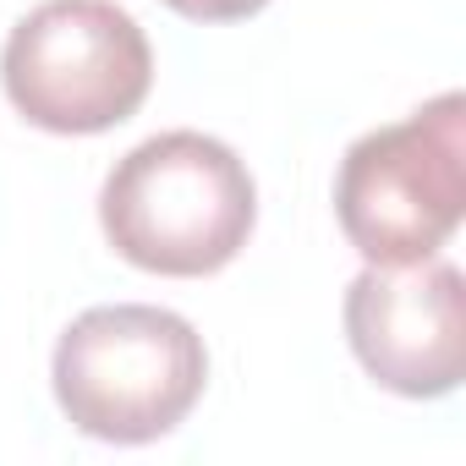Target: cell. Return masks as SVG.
Listing matches in <instances>:
<instances>
[{
    "mask_svg": "<svg viewBox=\"0 0 466 466\" xmlns=\"http://www.w3.org/2000/svg\"><path fill=\"white\" fill-rule=\"evenodd\" d=\"M99 225L132 269L203 280L248 248L258 187L230 143L208 132H159L105 176Z\"/></svg>",
    "mask_w": 466,
    "mask_h": 466,
    "instance_id": "obj_1",
    "label": "cell"
},
{
    "mask_svg": "<svg viewBox=\"0 0 466 466\" xmlns=\"http://www.w3.org/2000/svg\"><path fill=\"white\" fill-rule=\"evenodd\" d=\"M466 214V99L450 88L362 132L335 170V219L368 264L433 258Z\"/></svg>",
    "mask_w": 466,
    "mask_h": 466,
    "instance_id": "obj_3",
    "label": "cell"
},
{
    "mask_svg": "<svg viewBox=\"0 0 466 466\" xmlns=\"http://www.w3.org/2000/svg\"><path fill=\"white\" fill-rule=\"evenodd\" d=\"M165 6L187 23H242V17H258L269 0H165Z\"/></svg>",
    "mask_w": 466,
    "mask_h": 466,
    "instance_id": "obj_6",
    "label": "cell"
},
{
    "mask_svg": "<svg viewBox=\"0 0 466 466\" xmlns=\"http://www.w3.org/2000/svg\"><path fill=\"white\" fill-rule=\"evenodd\" d=\"M0 83L28 127L94 137L137 116L154 88V50L116 0H45L0 50Z\"/></svg>",
    "mask_w": 466,
    "mask_h": 466,
    "instance_id": "obj_4",
    "label": "cell"
},
{
    "mask_svg": "<svg viewBox=\"0 0 466 466\" xmlns=\"http://www.w3.org/2000/svg\"><path fill=\"white\" fill-rule=\"evenodd\" d=\"M357 362L406 400H439L466 379V280L455 264H368L346 286Z\"/></svg>",
    "mask_w": 466,
    "mask_h": 466,
    "instance_id": "obj_5",
    "label": "cell"
},
{
    "mask_svg": "<svg viewBox=\"0 0 466 466\" xmlns=\"http://www.w3.org/2000/svg\"><path fill=\"white\" fill-rule=\"evenodd\" d=\"M56 400L66 422L105 444H148L187 422L208 384L203 335L148 302L88 308L56 340Z\"/></svg>",
    "mask_w": 466,
    "mask_h": 466,
    "instance_id": "obj_2",
    "label": "cell"
}]
</instances>
